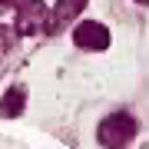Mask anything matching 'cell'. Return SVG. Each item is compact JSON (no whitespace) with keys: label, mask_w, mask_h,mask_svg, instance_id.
<instances>
[{"label":"cell","mask_w":149,"mask_h":149,"mask_svg":"<svg viewBox=\"0 0 149 149\" xmlns=\"http://www.w3.org/2000/svg\"><path fill=\"white\" fill-rule=\"evenodd\" d=\"M7 3L17 17V30L20 33H37V30H47V7L43 0H0Z\"/></svg>","instance_id":"obj_2"},{"label":"cell","mask_w":149,"mask_h":149,"mask_svg":"<svg viewBox=\"0 0 149 149\" xmlns=\"http://www.w3.org/2000/svg\"><path fill=\"white\" fill-rule=\"evenodd\" d=\"M136 3H149V0H136Z\"/></svg>","instance_id":"obj_7"},{"label":"cell","mask_w":149,"mask_h":149,"mask_svg":"<svg viewBox=\"0 0 149 149\" xmlns=\"http://www.w3.org/2000/svg\"><path fill=\"white\" fill-rule=\"evenodd\" d=\"M86 7V0H56V7H53V13L47 17V33H56V30H63L70 20H73L76 13H80Z\"/></svg>","instance_id":"obj_4"},{"label":"cell","mask_w":149,"mask_h":149,"mask_svg":"<svg viewBox=\"0 0 149 149\" xmlns=\"http://www.w3.org/2000/svg\"><path fill=\"white\" fill-rule=\"evenodd\" d=\"M73 43L83 50H106L109 47V33L103 23H80L73 30Z\"/></svg>","instance_id":"obj_3"},{"label":"cell","mask_w":149,"mask_h":149,"mask_svg":"<svg viewBox=\"0 0 149 149\" xmlns=\"http://www.w3.org/2000/svg\"><path fill=\"white\" fill-rule=\"evenodd\" d=\"M23 100H27V90L23 86L7 90V96L0 100V116H20L23 113Z\"/></svg>","instance_id":"obj_5"},{"label":"cell","mask_w":149,"mask_h":149,"mask_svg":"<svg viewBox=\"0 0 149 149\" xmlns=\"http://www.w3.org/2000/svg\"><path fill=\"white\" fill-rule=\"evenodd\" d=\"M136 119L129 116V113H109L106 119L100 123V129H96V139H100L103 149H126L133 143L136 136Z\"/></svg>","instance_id":"obj_1"},{"label":"cell","mask_w":149,"mask_h":149,"mask_svg":"<svg viewBox=\"0 0 149 149\" xmlns=\"http://www.w3.org/2000/svg\"><path fill=\"white\" fill-rule=\"evenodd\" d=\"M10 47H13V30H0V70H3V63H7Z\"/></svg>","instance_id":"obj_6"}]
</instances>
